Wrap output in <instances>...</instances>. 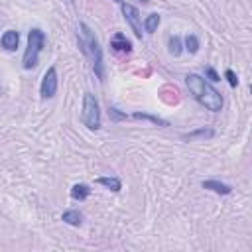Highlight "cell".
<instances>
[{
    "mask_svg": "<svg viewBox=\"0 0 252 252\" xmlns=\"http://www.w3.org/2000/svg\"><path fill=\"white\" fill-rule=\"evenodd\" d=\"M185 85H187V89H189V93L193 94V98L201 104V106H205L207 110H211V112H219V110H222V94L211 85V83H207L201 75H197V73H189L187 77H185Z\"/></svg>",
    "mask_w": 252,
    "mask_h": 252,
    "instance_id": "6da1fadb",
    "label": "cell"
},
{
    "mask_svg": "<svg viewBox=\"0 0 252 252\" xmlns=\"http://www.w3.org/2000/svg\"><path fill=\"white\" fill-rule=\"evenodd\" d=\"M77 39H79V47H81L83 55L91 59L93 71H94V75L98 77V81L102 83V81H104L102 49H100V45H98V39H96L94 32H93L85 22H81V24H79V28H77Z\"/></svg>",
    "mask_w": 252,
    "mask_h": 252,
    "instance_id": "7a4b0ae2",
    "label": "cell"
},
{
    "mask_svg": "<svg viewBox=\"0 0 252 252\" xmlns=\"http://www.w3.org/2000/svg\"><path fill=\"white\" fill-rule=\"evenodd\" d=\"M45 47V33L39 28H32L28 32V47L24 51V59H22V67L24 69H33L37 65L39 53Z\"/></svg>",
    "mask_w": 252,
    "mask_h": 252,
    "instance_id": "3957f363",
    "label": "cell"
},
{
    "mask_svg": "<svg viewBox=\"0 0 252 252\" xmlns=\"http://www.w3.org/2000/svg\"><path fill=\"white\" fill-rule=\"evenodd\" d=\"M81 122L89 130H98L100 128V106L98 100L93 93L83 94V110H81Z\"/></svg>",
    "mask_w": 252,
    "mask_h": 252,
    "instance_id": "277c9868",
    "label": "cell"
},
{
    "mask_svg": "<svg viewBox=\"0 0 252 252\" xmlns=\"http://www.w3.org/2000/svg\"><path fill=\"white\" fill-rule=\"evenodd\" d=\"M120 10H122V16H124L126 24H128L130 30L134 32V35H136L138 39H142V35H144L142 28H144V26H142V16H140L138 8L132 6V4H128V2H122V4H120Z\"/></svg>",
    "mask_w": 252,
    "mask_h": 252,
    "instance_id": "5b68a950",
    "label": "cell"
},
{
    "mask_svg": "<svg viewBox=\"0 0 252 252\" xmlns=\"http://www.w3.org/2000/svg\"><path fill=\"white\" fill-rule=\"evenodd\" d=\"M57 93V69L55 67H49L41 79V85H39V94L41 98H53Z\"/></svg>",
    "mask_w": 252,
    "mask_h": 252,
    "instance_id": "8992f818",
    "label": "cell"
},
{
    "mask_svg": "<svg viewBox=\"0 0 252 252\" xmlns=\"http://www.w3.org/2000/svg\"><path fill=\"white\" fill-rule=\"evenodd\" d=\"M110 47H112L114 53H124V55H128L132 51V43H130V39L122 32H116L110 37Z\"/></svg>",
    "mask_w": 252,
    "mask_h": 252,
    "instance_id": "52a82bcc",
    "label": "cell"
},
{
    "mask_svg": "<svg viewBox=\"0 0 252 252\" xmlns=\"http://www.w3.org/2000/svg\"><path fill=\"white\" fill-rule=\"evenodd\" d=\"M20 43V33L16 30H6L0 37V45L6 49V51H14Z\"/></svg>",
    "mask_w": 252,
    "mask_h": 252,
    "instance_id": "ba28073f",
    "label": "cell"
},
{
    "mask_svg": "<svg viewBox=\"0 0 252 252\" xmlns=\"http://www.w3.org/2000/svg\"><path fill=\"white\" fill-rule=\"evenodd\" d=\"M201 187L203 189H209V191H215L219 195H230L232 193V187L226 185V183H222V181H219V179H205L201 183Z\"/></svg>",
    "mask_w": 252,
    "mask_h": 252,
    "instance_id": "9c48e42d",
    "label": "cell"
},
{
    "mask_svg": "<svg viewBox=\"0 0 252 252\" xmlns=\"http://www.w3.org/2000/svg\"><path fill=\"white\" fill-rule=\"evenodd\" d=\"M213 136H215V130L209 128V126H203V128H197V130H193V132L183 134L181 138H183L185 142H193V140H209V138H213Z\"/></svg>",
    "mask_w": 252,
    "mask_h": 252,
    "instance_id": "30bf717a",
    "label": "cell"
},
{
    "mask_svg": "<svg viewBox=\"0 0 252 252\" xmlns=\"http://www.w3.org/2000/svg\"><path fill=\"white\" fill-rule=\"evenodd\" d=\"M89 195H91V187L87 183H75L71 187V199L75 201H85Z\"/></svg>",
    "mask_w": 252,
    "mask_h": 252,
    "instance_id": "8fae6325",
    "label": "cell"
},
{
    "mask_svg": "<svg viewBox=\"0 0 252 252\" xmlns=\"http://www.w3.org/2000/svg\"><path fill=\"white\" fill-rule=\"evenodd\" d=\"M132 118H134V120H148V122L158 124V126H161V128L169 126V122H167V120H163V118H159V116H154V114H146V112H134V114H132Z\"/></svg>",
    "mask_w": 252,
    "mask_h": 252,
    "instance_id": "7c38bea8",
    "label": "cell"
},
{
    "mask_svg": "<svg viewBox=\"0 0 252 252\" xmlns=\"http://www.w3.org/2000/svg\"><path fill=\"white\" fill-rule=\"evenodd\" d=\"M96 183L102 185V187H106V189H110L112 193H118L122 189V181L118 177H98Z\"/></svg>",
    "mask_w": 252,
    "mask_h": 252,
    "instance_id": "4fadbf2b",
    "label": "cell"
},
{
    "mask_svg": "<svg viewBox=\"0 0 252 252\" xmlns=\"http://www.w3.org/2000/svg\"><path fill=\"white\" fill-rule=\"evenodd\" d=\"M61 220L67 222V224H71V226H79L83 222V215L79 211H75V209H69V211H65L61 215Z\"/></svg>",
    "mask_w": 252,
    "mask_h": 252,
    "instance_id": "5bb4252c",
    "label": "cell"
},
{
    "mask_svg": "<svg viewBox=\"0 0 252 252\" xmlns=\"http://www.w3.org/2000/svg\"><path fill=\"white\" fill-rule=\"evenodd\" d=\"M159 22H161V16L159 14H150V16H146V20H144V30L148 32V33H154L156 30H158V26H159Z\"/></svg>",
    "mask_w": 252,
    "mask_h": 252,
    "instance_id": "9a60e30c",
    "label": "cell"
},
{
    "mask_svg": "<svg viewBox=\"0 0 252 252\" xmlns=\"http://www.w3.org/2000/svg\"><path fill=\"white\" fill-rule=\"evenodd\" d=\"M183 45H185V49H187L191 55H195V53L199 51V37H197L195 33H187L185 39H183Z\"/></svg>",
    "mask_w": 252,
    "mask_h": 252,
    "instance_id": "2e32d148",
    "label": "cell"
},
{
    "mask_svg": "<svg viewBox=\"0 0 252 252\" xmlns=\"http://www.w3.org/2000/svg\"><path fill=\"white\" fill-rule=\"evenodd\" d=\"M167 49H169V53H171L173 57L181 55V51H183V43H181V37H177V35H171V37H169V41H167Z\"/></svg>",
    "mask_w": 252,
    "mask_h": 252,
    "instance_id": "e0dca14e",
    "label": "cell"
},
{
    "mask_svg": "<svg viewBox=\"0 0 252 252\" xmlns=\"http://www.w3.org/2000/svg\"><path fill=\"white\" fill-rule=\"evenodd\" d=\"M108 116H110L112 122H122V120H126V118H130L126 112H120L116 106H108Z\"/></svg>",
    "mask_w": 252,
    "mask_h": 252,
    "instance_id": "ac0fdd59",
    "label": "cell"
},
{
    "mask_svg": "<svg viewBox=\"0 0 252 252\" xmlns=\"http://www.w3.org/2000/svg\"><path fill=\"white\" fill-rule=\"evenodd\" d=\"M224 77H226V81H228V85H230L232 89L238 85V77H236V73H234L232 69H226V71H224Z\"/></svg>",
    "mask_w": 252,
    "mask_h": 252,
    "instance_id": "d6986e66",
    "label": "cell"
},
{
    "mask_svg": "<svg viewBox=\"0 0 252 252\" xmlns=\"http://www.w3.org/2000/svg\"><path fill=\"white\" fill-rule=\"evenodd\" d=\"M205 77H209V81H213V83H217V81H220V77H219V73L213 69V67H205Z\"/></svg>",
    "mask_w": 252,
    "mask_h": 252,
    "instance_id": "ffe728a7",
    "label": "cell"
},
{
    "mask_svg": "<svg viewBox=\"0 0 252 252\" xmlns=\"http://www.w3.org/2000/svg\"><path fill=\"white\" fill-rule=\"evenodd\" d=\"M114 2H116V4H122V2H124V0H114Z\"/></svg>",
    "mask_w": 252,
    "mask_h": 252,
    "instance_id": "44dd1931",
    "label": "cell"
},
{
    "mask_svg": "<svg viewBox=\"0 0 252 252\" xmlns=\"http://www.w3.org/2000/svg\"><path fill=\"white\" fill-rule=\"evenodd\" d=\"M140 2H142V4H146V2H150V0H140Z\"/></svg>",
    "mask_w": 252,
    "mask_h": 252,
    "instance_id": "7402d4cb",
    "label": "cell"
}]
</instances>
